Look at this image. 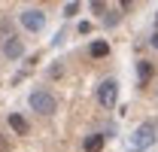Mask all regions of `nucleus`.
I'll return each mask as SVG.
<instances>
[{
    "label": "nucleus",
    "mask_w": 158,
    "mask_h": 152,
    "mask_svg": "<svg viewBox=\"0 0 158 152\" xmlns=\"http://www.w3.org/2000/svg\"><path fill=\"white\" fill-rule=\"evenodd\" d=\"M103 143H106V137H103V134H91V137H85L82 149H85V152H100V149H103Z\"/></svg>",
    "instance_id": "nucleus-8"
},
{
    "label": "nucleus",
    "mask_w": 158,
    "mask_h": 152,
    "mask_svg": "<svg viewBox=\"0 0 158 152\" xmlns=\"http://www.w3.org/2000/svg\"><path fill=\"white\" fill-rule=\"evenodd\" d=\"M27 103H31V110H34V113H40V116H52L55 110H58V100H55V95H52V91H43V88L31 91Z\"/></svg>",
    "instance_id": "nucleus-2"
},
{
    "label": "nucleus",
    "mask_w": 158,
    "mask_h": 152,
    "mask_svg": "<svg viewBox=\"0 0 158 152\" xmlns=\"http://www.w3.org/2000/svg\"><path fill=\"white\" fill-rule=\"evenodd\" d=\"M9 128L19 134V137H24V134L31 131V125H27V119L24 116H19V113H9Z\"/></svg>",
    "instance_id": "nucleus-7"
},
{
    "label": "nucleus",
    "mask_w": 158,
    "mask_h": 152,
    "mask_svg": "<svg viewBox=\"0 0 158 152\" xmlns=\"http://www.w3.org/2000/svg\"><path fill=\"white\" fill-rule=\"evenodd\" d=\"M155 34H158V15H155Z\"/></svg>",
    "instance_id": "nucleus-14"
},
{
    "label": "nucleus",
    "mask_w": 158,
    "mask_h": 152,
    "mask_svg": "<svg viewBox=\"0 0 158 152\" xmlns=\"http://www.w3.org/2000/svg\"><path fill=\"white\" fill-rule=\"evenodd\" d=\"M88 55L91 58H106L110 55V43H106V40H94V43L88 46Z\"/></svg>",
    "instance_id": "nucleus-9"
},
{
    "label": "nucleus",
    "mask_w": 158,
    "mask_h": 152,
    "mask_svg": "<svg viewBox=\"0 0 158 152\" xmlns=\"http://www.w3.org/2000/svg\"><path fill=\"white\" fill-rule=\"evenodd\" d=\"M3 55L12 58V61H15V58H21V55H24V46H21V40L9 34V37H6V43H3Z\"/></svg>",
    "instance_id": "nucleus-6"
},
{
    "label": "nucleus",
    "mask_w": 158,
    "mask_h": 152,
    "mask_svg": "<svg viewBox=\"0 0 158 152\" xmlns=\"http://www.w3.org/2000/svg\"><path fill=\"white\" fill-rule=\"evenodd\" d=\"M106 15H110V19H106V24H110V27H113V24H118V12H106Z\"/></svg>",
    "instance_id": "nucleus-11"
},
{
    "label": "nucleus",
    "mask_w": 158,
    "mask_h": 152,
    "mask_svg": "<svg viewBox=\"0 0 158 152\" xmlns=\"http://www.w3.org/2000/svg\"><path fill=\"white\" fill-rule=\"evenodd\" d=\"M152 46H155V49H158V34H152Z\"/></svg>",
    "instance_id": "nucleus-13"
},
{
    "label": "nucleus",
    "mask_w": 158,
    "mask_h": 152,
    "mask_svg": "<svg viewBox=\"0 0 158 152\" xmlns=\"http://www.w3.org/2000/svg\"><path fill=\"white\" fill-rule=\"evenodd\" d=\"M0 152H9V140H6L3 134H0Z\"/></svg>",
    "instance_id": "nucleus-12"
},
{
    "label": "nucleus",
    "mask_w": 158,
    "mask_h": 152,
    "mask_svg": "<svg viewBox=\"0 0 158 152\" xmlns=\"http://www.w3.org/2000/svg\"><path fill=\"white\" fill-rule=\"evenodd\" d=\"M152 76H155V64L152 61H137V85L140 88H146L152 82Z\"/></svg>",
    "instance_id": "nucleus-5"
},
{
    "label": "nucleus",
    "mask_w": 158,
    "mask_h": 152,
    "mask_svg": "<svg viewBox=\"0 0 158 152\" xmlns=\"http://www.w3.org/2000/svg\"><path fill=\"white\" fill-rule=\"evenodd\" d=\"M155 134H158V122H143L137 131L131 134V140H128V152H146L152 143H155Z\"/></svg>",
    "instance_id": "nucleus-1"
},
{
    "label": "nucleus",
    "mask_w": 158,
    "mask_h": 152,
    "mask_svg": "<svg viewBox=\"0 0 158 152\" xmlns=\"http://www.w3.org/2000/svg\"><path fill=\"white\" fill-rule=\"evenodd\" d=\"M21 24L37 34V31L46 27V12H43V9H24V12H21Z\"/></svg>",
    "instance_id": "nucleus-4"
},
{
    "label": "nucleus",
    "mask_w": 158,
    "mask_h": 152,
    "mask_svg": "<svg viewBox=\"0 0 158 152\" xmlns=\"http://www.w3.org/2000/svg\"><path fill=\"white\" fill-rule=\"evenodd\" d=\"M116 97H118V82L116 79H106V82H100V88H98V100H100V107H116Z\"/></svg>",
    "instance_id": "nucleus-3"
},
{
    "label": "nucleus",
    "mask_w": 158,
    "mask_h": 152,
    "mask_svg": "<svg viewBox=\"0 0 158 152\" xmlns=\"http://www.w3.org/2000/svg\"><path fill=\"white\" fill-rule=\"evenodd\" d=\"M79 12V3H67V6H64V15H76Z\"/></svg>",
    "instance_id": "nucleus-10"
}]
</instances>
